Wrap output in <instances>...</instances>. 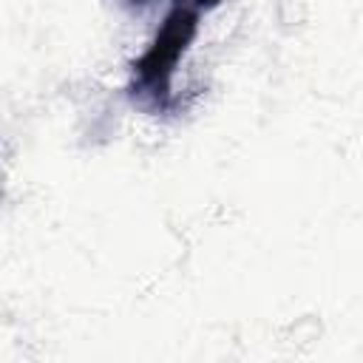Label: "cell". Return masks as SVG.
Listing matches in <instances>:
<instances>
[{
    "mask_svg": "<svg viewBox=\"0 0 363 363\" xmlns=\"http://www.w3.org/2000/svg\"><path fill=\"white\" fill-rule=\"evenodd\" d=\"M184 3H190L196 11H207V9H216L221 0H184Z\"/></svg>",
    "mask_w": 363,
    "mask_h": 363,
    "instance_id": "2",
    "label": "cell"
},
{
    "mask_svg": "<svg viewBox=\"0 0 363 363\" xmlns=\"http://www.w3.org/2000/svg\"><path fill=\"white\" fill-rule=\"evenodd\" d=\"M199 34V11L190 3L173 6V11L162 20L150 45L130 65V94L142 105L153 111H164L170 105L173 74L187 54L190 43Z\"/></svg>",
    "mask_w": 363,
    "mask_h": 363,
    "instance_id": "1",
    "label": "cell"
},
{
    "mask_svg": "<svg viewBox=\"0 0 363 363\" xmlns=\"http://www.w3.org/2000/svg\"><path fill=\"white\" fill-rule=\"evenodd\" d=\"M150 3H156V0H128L130 9H145V6H150Z\"/></svg>",
    "mask_w": 363,
    "mask_h": 363,
    "instance_id": "3",
    "label": "cell"
}]
</instances>
